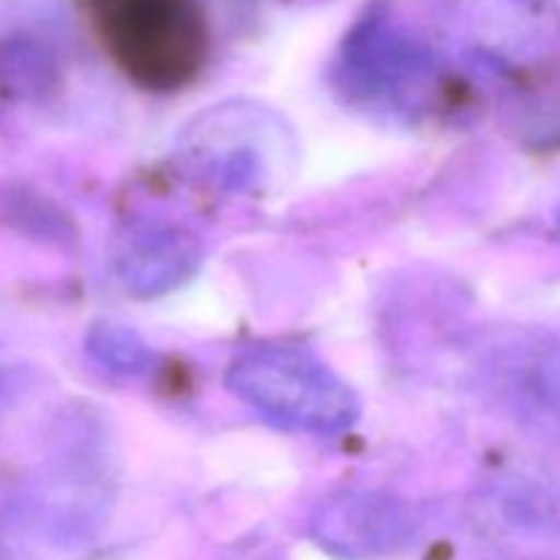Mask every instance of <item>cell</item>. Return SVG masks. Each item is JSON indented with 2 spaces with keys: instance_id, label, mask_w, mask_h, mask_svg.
<instances>
[{
  "instance_id": "cell-1",
  "label": "cell",
  "mask_w": 560,
  "mask_h": 560,
  "mask_svg": "<svg viewBox=\"0 0 560 560\" xmlns=\"http://www.w3.org/2000/svg\"><path fill=\"white\" fill-rule=\"evenodd\" d=\"M91 16L115 66L145 91H180L206 66L202 0H91Z\"/></svg>"
},
{
  "instance_id": "cell-4",
  "label": "cell",
  "mask_w": 560,
  "mask_h": 560,
  "mask_svg": "<svg viewBox=\"0 0 560 560\" xmlns=\"http://www.w3.org/2000/svg\"><path fill=\"white\" fill-rule=\"evenodd\" d=\"M470 523L501 560H560V485L501 476L479 492Z\"/></svg>"
},
{
  "instance_id": "cell-9",
  "label": "cell",
  "mask_w": 560,
  "mask_h": 560,
  "mask_svg": "<svg viewBox=\"0 0 560 560\" xmlns=\"http://www.w3.org/2000/svg\"><path fill=\"white\" fill-rule=\"evenodd\" d=\"M556 222H558V233H560V200H558V208H556Z\"/></svg>"
},
{
  "instance_id": "cell-6",
  "label": "cell",
  "mask_w": 560,
  "mask_h": 560,
  "mask_svg": "<svg viewBox=\"0 0 560 560\" xmlns=\"http://www.w3.org/2000/svg\"><path fill=\"white\" fill-rule=\"evenodd\" d=\"M202 257V241L164 219L126 222L109 249L115 277L135 299H159L184 288L197 277Z\"/></svg>"
},
{
  "instance_id": "cell-5",
  "label": "cell",
  "mask_w": 560,
  "mask_h": 560,
  "mask_svg": "<svg viewBox=\"0 0 560 560\" xmlns=\"http://www.w3.org/2000/svg\"><path fill=\"white\" fill-rule=\"evenodd\" d=\"M416 534L413 512L377 490H342L317 506L310 536L342 560H375L402 550Z\"/></svg>"
},
{
  "instance_id": "cell-3",
  "label": "cell",
  "mask_w": 560,
  "mask_h": 560,
  "mask_svg": "<svg viewBox=\"0 0 560 560\" xmlns=\"http://www.w3.org/2000/svg\"><path fill=\"white\" fill-rule=\"evenodd\" d=\"M339 69L350 96L392 113L427 109L441 85L432 49L383 16H372L350 33Z\"/></svg>"
},
{
  "instance_id": "cell-8",
  "label": "cell",
  "mask_w": 560,
  "mask_h": 560,
  "mask_svg": "<svg viewBox=\"0 0 560 560\" xmlns=\"http://www.w3.org/2000/svg\"><path fill=\"white\" fill-rule=\"evenodd\" d=\"M88 353L120 377H140L156 366L159 353L124 323H98L88 334Z\"/></svg>"
},
{
  "instance_id": "cell-7",
  "label": "cell",
  "mask_w": 560,
  "mask_h": 560,
  "mask_svg": "<svg viewBox=\"0 0 560 560\" xmlns=\"http://www.w3.org/2000/svg\"><path fill=\"white\" fill-rule=\"evenodd\" d=\"M490 388L530 430L560 435V337L520 334L490 353Z\"/></svg>"
},
{
  "instance_id": "cell-2",
  "label": "cell",
  "mask_w": 560,
  "mask_h": 560,
  "mask_svg": "<svg viewBox=\"0 0 560 560\" xmlns=\"http://www.w3.org/2000/svg\"><path fill=\"white\" fill-rule=\"evenodd\" d=\"M224 383L262 419L295 432L339 435L361 413L355 392L331 366L290 345L246 350L228 366Z\"/></svg>"
}]
</instances>
